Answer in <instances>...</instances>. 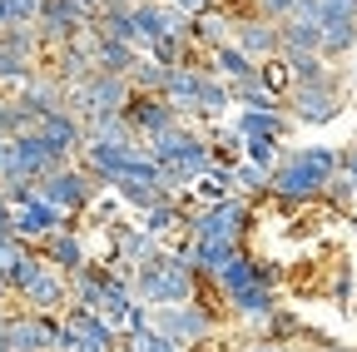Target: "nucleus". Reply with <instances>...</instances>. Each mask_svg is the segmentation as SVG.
Wrapping results in <instances>:
<instances>
[{
	"label": "nucleus",
	"instance_id": "nucleus-1",
	"mask_svg": "<svg viewBox=\"0 0 357 352\" xmlns=\"http://www.w3.org/2000/svg\"><path fill=\"white\" fill-rule=\"evenodd\" d=\"M337 169H342V154L328 149V144L283 149V159L273 164V174H268V189H273L283 204H303V199H318Z\"/></svg>",
	"mask_w": 357,
	"mask_h": 352
},
{
	"label": "nucleus",
	"instance_id": "nucleus-2",
	"mask_svg": "<svg viewBox=\"0 0 357 352\" xmlns=\"http://www.w3.org/2000/svg\"><path fill=\"white\" fill-rule=\"evenodd\" d=\"M40 199H50L65 213H84L89 204L100 199V179H95V174H84L79 164H65V169H55V174H45V179H40Z\"/></svg>",
	"mask_w": 357,
	"mask_h": 352
},
{
	"label": "nucleus",
	"instance_id": "nucleus-3",
	"mask_svg": "<svg viewBox=\"0 0 357 352\" xmlns=\"http://www.w3.org/2000/svg\"><path fill=\"white\" fill-rule=\"evenodd\" d=\"M293 119L298 124H328L342 114V79L337 75H323V79H312V84H293Z\"/></svg>",
	"mask_w": 357,
	"mask_h": 352
},
{
	"label": "nucleus",
	"instance_id": "nucleus-4",
	"mask_svg": "<svg viewBox=\"0 0 357 352\" xmlns=\"http://www.w3.org/2000/svg\"><path fill=\"white\" fill-rule=\"evenodd\" d=\"M248 218H253V208H248V199H223V204H208L204 213H194L189 218V234L194 238H238L243 229H248Z\"/></svg>",
	"mask_w": 357,
	"mask_h": 352
},
{
	"label": "nucleus",
	"instance_id": "nucleus-5",
	"mask_svg": "<svg viewBox=\"0 0 357 352\" xmlns=\"http://www.w3.org/2000/svg\"><path fill=\"white\" fill-rule=\"evenodd\" d=\"M124 119H129V129L134 135H144V139H154L159 129H169V124H178L184 114H178L164 95H144V90H134L129 95V105H124Z\"/></svg>",
	"mask_w": 357,
	"mask_h": 352
},
{
	"label": "nucleus",
	"instance_id": "nucleus-6",
	"mask_svg": "<svg viewBox=\"0 0 357 352\" xmlns=\"http://www.w3.org/2000/svg\"><path fill=\"white\" fill-rule=\"evenodd\" d=\"M134 149H139V144H124V139H84V149H79V169H84V174H95L100 184H114L119 174H124V164H129Z\"/></svg>",
	"mask_w": 357,
	"mask_h": 352
},
{
	"label": "nucleus",
	"instance_id": "nucleus-7",
	"mask_svg": "<svg viewBox=\"0 0 357 352\" xmlns=\"http://www.w3.org/2000/svg\"><path fill=\"white\" fill-rule=\"evenodd\" d=\"M20 303L30 307V313H65V307H70V278L45 263V268L35 273V283L20 293Z\"/></svg>",
	"mask_w": 357,
	"mask_h": 352
},
{
	"label": "nucleus",
	"instance_id": "nucleus-8",
	"mask_svg": "<svg viewBox=\"0 0 357 352\" xmlns=\"http://www.w3.org/2000/svg\"><path fill=\"white\" fill-rule=\"evenodd\" d=\"M65 224H70V213H65V208H55L50 199H40V194H35L30 204H20V208H15V234H20V238H30V243L50 238V234H55V229H65Z\"/></svg>",
	"mask_w": 357,
	"mask_h": 352
},
{
	"label": "nucleus",
	"instance_id": "nucleus-9",
	"mask_svg": "<svg viewBox=\"0 0 357 352\" xmlns=\"http://www.w3.org/2000/svg\"><path fill=\"white\" fill-rule=\"evenodd\" d=\"M234 45L243 50V55H253V60H268V55H278L283 50V40H278V20H263V15H243V20H234Z\"/></svg>",
	"mask_w": 357,
	"mask_h": 352
},
{
	"label": "nucleus",
	"instance_id": "nucleus-10",
	"mask_svg": "<svg viewBox=\"0 0 357 352\" xmlns=\"http://www.w3.org/2000/svg\"><path fill=\"white\" fill-rule=\"evenodd\" d=\"M35 248H40V258L50 263V268H60L65 278H70V273H79L84 263H89V253H84V238H79V229H55L50 238H40Z\"/></svg>",
	"mask_w": 357,
	"mask_h": 352
},
{
	"label": "nucleus",
	"instance_id": "nucleus-11",
	"mask_svg": "<svg viewBox=\"0 0 357 352\" xmlns=\"http://www.w3.org/2000/svg\"><path fill=\"white\" fill-rule=\"evenodd\" d=\"M35 135L50 144L55 154H65V159H75L79 149H84V124H79V114H70V109H55V114H45L40 124H35Z\"/></svg>",
	"mask_w": 357,
	"mask_h": 352
},
{
	"label": "nucleus",
	"instance_id": "nucleus-12",
	"mask_svg": "<svg viewBox=\"0 0 357 352\" xmlns=\"http://www.w3.org/2000/svg\"><path fill=\"white\" fill-rule=\"evenodd\" d=\"M273 307H278V293L268 288V283H248V288L229 293V313L243 318V323H263L268 313H273Z\"/></svg>",
	"mask_w": 357,
	"mask_h": 352
},
{
	"label": "nucleus",
	"instance_id": "nucleus-13",
	"mask_svg": "<svg viewBox=\"0 0 357 352\" xmlns=\"http://www.w3.org/2000/svg\"><path fill=\"white\" fill-rule=\"evenodd\" d=\"M234 135H243V139H253V135H288V119H283V109H243L234 124Z\"/></svg>",
	"mask_w": 357,
	"mask_h": 352
},
{
	"label": "nucleus",
	"instance_id": "nucleus-14",
	"mask_svg": "<svg viewBox=\"0 0 357 352\" xmlns=\"http://www.w3.org/2000/svg\"><path fill=\"white\" fill-rule=\"evenodd\" d=\"M213 283H218V293L229 298V293H238V288H248V283H258V258H248L243 248L223 263V268L213 273Z\"/></svg>",
	"mask_w": 357,
	"mask_h": 352
},
{
	"label": "nucleus",
	"instance_id": "nucleus-15",
	"mask_svg": "<svg viewBox=\"0 0 357 352\" xmlns=\"http://www.w3.org/2000/svg\"><path fill=\"white\" fill-rule=\"evenodd\" d=\"M109 189H114L129 208H139V213H144V208H154V204H164V199H174L164 184H149V179H114Z\"/></svg>",
	"mask_w": 357,
	"mask_h": 352
},
{
	"label": "nucleus",
	"instance_id": "nucleus-16",
	"mask_svg": "<svg viewBox=\"0 0 357 352\" xmlns=\"http://www.w3.org/2000/svg\"><path fill=\"white\" fill-rule=\"evenodd\" d=\"M283 50H318L323 55V25L318 20H278Z\"/></svg>",
	"mask_w": 357,
	"mask_h": 352
},
{
	"label": "nucleus",
	"instance_id": "nucleus-17",
	"mask_svg": "<svg viewBox=\"0 0 357 352\" xmlns=\"http://www.w3.org/2000/svg\"><path fill=\"white\" fill-rule=\"evenodd\" d=\"M258 84H263V90H273L278 100H288L293 95V70H288V60H283V50L278 55H268V60H258Z\"/></svg>",
	"mask_w": 357,
	"mask_h": 352
},
{
	"label": "nucleus",
	"instance_id": "nucleus-18",
	"mask_svg": "<svg viewBox=\"0 0 357 352\" xmlns=\"http://www.w3.org/2000/svg\"><path fill=\"white\" fill-rule=\"evenodd\" d=\"M234 105V84L229 79H218V75H204V84H199V105H194V114H223Z\"/></svg>",
	"mask_w": 357,
	"mask_h": 352
},
{
	"label": "nucleus",
	"instance_id": "nucleus-19",
	"mask_svg": "<svg viewBox=\"0 0 357 352\" xmlns=\"http://www.w3.org/2000/svg\"><path fill=\"white\" fill-rule=\"evenodd\" d=\"M134 60H139V45H124V40H105L100 55H95V70H105V75H129V70H134Z\"/></svg>",
	"mask_w": 357,
	"mask_h": 352
},
{
	"label": "nucleus",
	"instance_id": "nucleus-20",
	"mask_svg": "<svg viewBox=\"0 0 357 352\" xmlns=\"http://www.w3.org/2000/svg\"><path fill=\"white\" fill-rule=\"evenodd\" d=\"M35 129V114L20 105V95H0V135L15 139V135H30Z\"/></svg>",
	"mask_w": 357,
	"mask_h": 352
},
{
	"label": "nucleus",
	"instance_id": "nucleus-21",
	"mask_svg": "<svg viewBox=\"0 0 357 352\" xmlns=\"http://www.w3.org/2000/svg\"><path fill=\"white\" fill-rule=\"evenodd\" d=\"M357 45V20H323V60H337Z\"/></svg>",
	"mask_w": 357,
	"mask_h": 352
},
{
	"label": "nucleus",
	"instance_id": "nucleus-22",
	"mask_svg": "<svg viewBox=\"0 0 357 352\" xmlns=\"http://www.w3.org/2000/svg\"><path fill=\"white\" fill-rule=\"evenodd\" d=\"M119 352H184V342L164 337L159 328H144V332H119Z\"/></svg>",
	"mask_w": 357,
	"mask_h": 352
},
{
	"label": "nucleus",
	"instance_id": "nucleus-23",
	"mask_svg": "<svg viewBox=\"0 0 357 352\" xmlns=\"http://www.w3.org/2000/svg\"><path fill=\"white\" fill-rule=\"evenodd\" d=\"M283 60H288V70H293V79H298V84H312V79L333 75V70H328V60H323L318 50H283Z\"/></svg>",
	"mask_w": 357,
	"mask_h": 352
},
{
	"label": "nucleus",
	"instance_id": "nucleus-24",
	"mask_svg": "<svg viewBox=\"0 0 357 352\" xmlns=\"http://www.w3.org/2000/svg\"><path fill=\"white\" fill-rule=\"evenodd\" d=\"M178 224H184V208H178V199H164V204L144 208V224H139V229H149L154 238H164V234H174Z\"/></svg>",
	"mask_w": 357,
	"mask_h": 352
},
{
	"label": "nucleus",
	"instance_id": "nucleus-25",
	"mask_svg": "<svg viewBox=\"0 0 357 352\" xmlns=\"http://www.w3.org/2000/svg\"><path fill=\"white\" fill-rule=\"evenodd\" d=\"M164 75H169V65L139 55V60H134V70H129V84H134V90H144V95H159V90H164Z\"/></svg>",
	"mask_w": 357,
	"mask_h": 352
},
{
	"label": "nucleus",
	"instance_id": "nucleus-26",
	"mask_svg": "<svg viewBox=\"0 0 357 352\" xmlns=\"http://www.w3.org/2000/svg\"><path fill=\"white\" fill-rule=\"evenodd\" d=\"M243 159H253V164H263L273 174V164L283 159V139L278 135H253V139H243Z\"/></svg>",
	"mask_w": 357,
	"mask_h": 352
},
{
	"label": "nucleus",
	"instance_id": "nucleus-27",
	"mask_svg": "<svg viewBox=\"0 0 357 352\" xmlns=\"http://www.w3.org/2000/svg\"><path fill=\"white\" fill-rule=\"evenodd\" d=\"M234 189H243V194L268 189V169H263V164H253V159H238V164H234Z\"/></svg>",
	"mask_w": 357,
	"mask_h": 352
},
{
	"label": "nucleus",
	"instance_id": "nucleus-28",
	"mask_svg": "<svg viewBox=\"0 0 357 352\" xmlns=\"http://www.w3.org/2000/svg\"><path fill=\"white\" fill-rule=\"evenodd\" d=\"M40 0H0V25H35Z\"/></svg>",
	"mask_w": 357,
	"mask_h": 352
},
{
	"label": "nucleus",
	"instance_id": "nucleus-29",
	"mask_svg": "<svg viewBox=\"0 0 357 352\" xmlns=\"http://www.w3.org/2000/svg\"><path fill=\"white\" fill-rule=\"evenodd\" d=\"M253 10H258L263 20H288V15H293V0H253Z\"/></svg>",
	"mask_w": 357,
	"mask_h": 352
},
{
	"label": "nucleus",
	"instance_id": "nucleus-30",
	"mask_svg": "<svg viewBox=\"0 0 357 352\" xmlns=\"http://www.w3.org/2000/svg\"><path fill=\"white\" fill-rule=\"evenodd\" d=\"M288 20H318L323 25V0H293V15Z\"/></svg>",
	"mask_w": 357,
	"mask_h": 352
},
{
	"label": "nucleus",
	"instance_id": "nucleus-31",
	"mask_svg": "<svg viewBox=\"0 0 357 352\" xmlns=\"http://www.w3.org/2000/svg\"><path fill=\"white\" fill-rule=\"evenodd\" d=\"M184 352H229V347H223V337H218V332H208V337H199V342H189Z\"/></svg>",
	"mask_w": 357,
	"mask_h": 352
},
{
	"label": "nucleus",
	"instance_id": "nucleus-32",
	"mask_svg": "<svg viewBox=\"0 0 357 352\" xmlns=\"http://www.w3.org/2000/svg\"><path fill=\"white\" fill-rule=\"evenodd\" d=\"M169 6H178L184 15H199V10H208V6H213V0H169Z\"/></svg>",
	"mask_w": 357,
	"mask_h": 352
},
{
	"label": "nucleus",
	"instance_id": "nucleus-33",
	"mask_svg": "<svg viewBox=\"0 0 357 352\" xmlns=\"http://www.w3.org/2000/svg\"><path fill=\"white\" fill-rule=\"evenodd\" d=\"M342 169L352 174V184H357V149H347V154H342Z\"/></svg>",
	"mask_w": 357,
	"mask_h": 352
},
{
	"label": "nucleus",
	"instance_id": "nucleus-34",
	"mask_svg": "<svg viewBox=\"0 0 357 352\" xmlns=\"http://www.w3.org/2000/svg\"><path fill=\"white\" fill-rule=\"evenodd\" d=\"M6 298H15V293H10V278H6V268H0V303H6Z\"/></svg>",
	"mask_w": 357,
	"mask_h": 352
},
{
	"label": "nucleus",
	"instance_id": "nucleus-35",
	"mask_svg": "<svg viewBox=\"0 0 357 352\" xmlns=\"http://www.w3.org/2000/svg\"><path fill=\"white\" fill-rule=\"evenodd\" d=\"M10 328V313H6V303H0V332H6Z\"/></svg>",
	"mask_w": 357,
	"mask_h": 352
},
{
	"label": "nucleus",
	"instance_id": "nucleus-36",
	"mask_svg": "<svg viewBox=\"0 0 357 352\" xmlns=\"http://www.w3.org/2000/svg\"><path fill=\"white\" fill-rule=\"evenodd\" d=\"M0 352H15V347H10V337H6V332H0Z\"/></svg>",
	"mask_w": 357,
	"mask_h": 352
},
{
	"label": "nucleus",
	"instance_id": "nucleus-37",
	"mask_svg": "<svg viewBox=\"0 0 357 352\" xmlns=\"http://www.w3.org/2000/svg\"><path fill=\"white\" fill-rule=\"evenodd\" d=\"M352 75H357V70H352Z\"/></svg>",
	"mask_w": 357,
	"mask_h": 352
}]
</instances>
